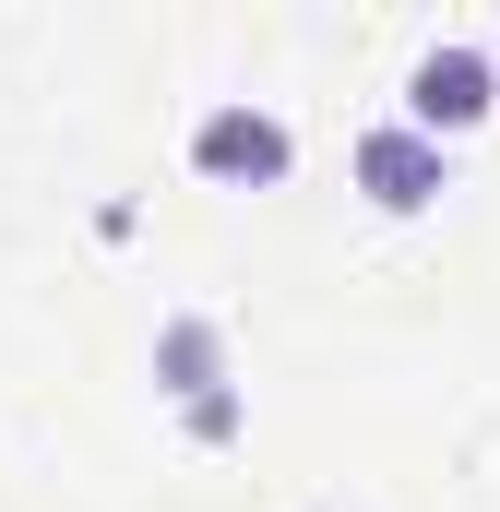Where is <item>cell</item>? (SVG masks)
<instances>
[{"label": "cell", "instance_id": "obj_1", "mask_svg": "<svg viewBox=\"0 0 500 512\" xmlns=\"http://www.w3.org/2000/svg\"><path fill=\"white\" fill-rule=\"evenodd\" d=\"M286 167H298V131L274 120V108H250V96H227V108L191 120V179H215V191H274Z\"/></svg>", "mask_w": 500, "mask_h": 512}, {"label": "cell", "instance_id": "obj_4", "mask_svg": "<svg viewBox=\"0 0 500 512\" xmlns=\"http://www.w3.org/2000/svg\"><path fill=\"white\" fill-rule=\"evenodd\" d=\"M155 393H179V417L227 393V334H215L203 310H167V322H155Z\"/></svg>", "mask_w": 500, "mask_h": 512}, {"label": "cell", "instance_id": "obj_2", "mask_svg": "<svg viewBox=\"0 0 500 512\" xmlns=\"http://www.w3.org/2000/svg\"><path fill=\"white\" fill-rule=\"evenodd\" d=\"M489 108H500V60H489V48H429V60L405 72V120L429 131V143L477 131Z\"/></svg>", "mask_w": 500, "mask_h": 512}, {"label": "cell", "instance_id": "obj_3", "mask_svg": "<svg viewBox=\"0 0 500 512\" xmlns=\"http://www.w3.org/2000/svg\"><path fill=\"white\" fill-rule=\"evenodd\" d=\"M358 191H370L381 215H429V203L453 191V155L417 120H381V131H358Z\"/></svg>", "mask_w": 500, "mask_h": 512}]
</instances>
